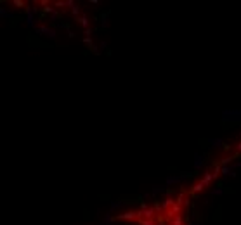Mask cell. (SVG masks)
<instances>
[{
	"mask_svg": "<svg viewBox=\"0 0 241 225\" xmlns=\"http://www.w3.org/2000/svg\"><path fill=\"white\" fill-rule=\"evenodd\" d=\"M160 213H147L146 215V220H144V225H163V223H160V217H158ZM136 222V220H134ZM134 222H132V218H130V222H127L125 225H134Z\"/></svg>",
	"mask_w": 241,
	"mask_h": 225,
	"instance_id": "cell-1",
	"label": "cell"
}]
</instances>
